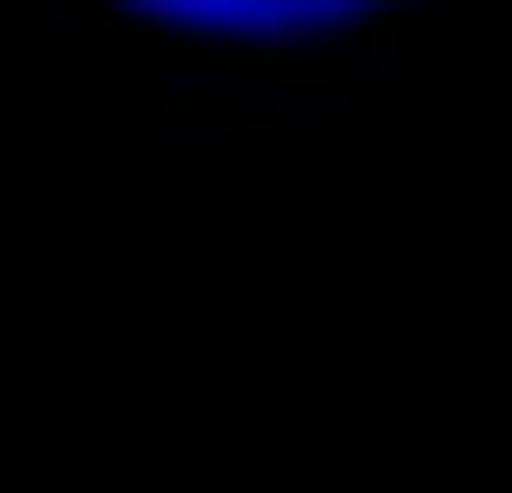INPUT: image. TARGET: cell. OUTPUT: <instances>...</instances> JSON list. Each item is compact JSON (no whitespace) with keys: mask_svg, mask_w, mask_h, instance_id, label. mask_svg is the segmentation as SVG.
Masks as SVG:
<instances>
[{"mask_svg":"<svg viewBox=\"0 0 512 493\" xmlns=\"http://www.w3.org/2000/svg\"><path fill=\"white\" fill-rule=\"evenodd\" d=\"M219 86H332L465 0H76Z\"/></svg>","mask_w":512,"mask_h":493,"instance_id":"6da1fadb","label":"cell"}]
</instances>
